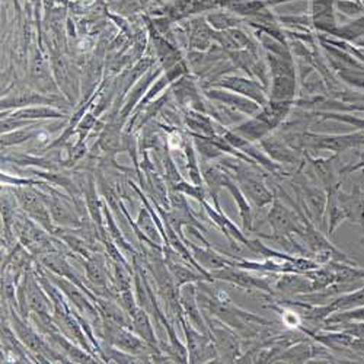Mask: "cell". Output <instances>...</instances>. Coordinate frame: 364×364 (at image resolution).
<instances>
[{
    "mask_svg": "<svg viewBox=\"0 0 364 364\" xmlns=\"http://www.w3.org/2000/svg\"><path fill=\"white\" fill-rule=\"evenodd\" d=\"M268 222L274 230V239H277L280 244H293L291 240H289V236L291 233L301 235L303 229H305V225H300L296 216L291 213V211L279 201V198L272 200V207L268 213Z\"/></svg>",
    "mask_w": 364,
    "mask_h": 364,
    "instance_id": "6da1fadb",
    "label": "cell"
},
{
    "mask_svg": "<svg viewBox=\"0 0 364 364\" xmlns=\"http://www.w3.org/2000/svg\"><path fill=\"white\" fill-rule=\"evenodd\" d=\"M337 198L346 211L347 220L353 225L364 228V191L354 186L350 191H343L337 187Z\"/></svg>",
    "mask_w": 364,
    "mask_h": 364,
    "instance_id": "7a4b0ae2",
    "label": "cell"
},
{
    "mask_svg": "<svg viewBox=\"0 0 364 364\" xmlns=\"http://www.w3.org/2000/svg\"><path fill=\"white\" fill-rule=\"evenodd\" d=\"M211 276L218 277L220 280H226V282L235 283V284L244 287V289H258V290H265V291L269 290V286H268V283L265 280L254 279V277L248 276L247 272L239 271V269L232 268L229 265L223 267L220 269H215V272Z\"/></svg>",
    "mask_w": 364,
    "mask_h": 364,
    "instance_id": "3957f363",
    "label": "cell"
},
{
    "mask_svg": "<svg viewBox=\"0 0 364 364\" xmlns=\"http://www.w3.org/2000/svg\"><path fill=\"white\" fill-rule=\"evenodd\" d=\"M240 191L245 194L257 207H264L269 204L274 197L268 191V188L262 184L259 179L255 178H240Z\"/></svg>",
    "mask_w": 364,
    "mask_h": 364,
    "instance_id": "277c9868",
    "label": "cell"
},
{
    "mask_svg": "<svg viewBox=\"0 0 364 364\" xmlns=\"http://www.w3.org/2000/svg\"><path fill=\"white\" fill-rule=\"evenodd\" d=\"M211 331L215 333V340H216V348L219 353L225 354V358L228 361H233L237 357L239 353V341L236 336L226 329L223 325H211Z\"/></svg>",
    "mask_w": 364,
    "mask_h": 364,
    "instance_id": "5b68a950",
    "label": "cell"
},
{
    "mask_svg": "<svg viewBox=\"0 0 364 364\" xmlns=\"http://www.w3.org/2000/svg\"><path fill=\"white\" fill-rule=\"evenodd\" d=\"M277 290L286 294H296V293H311L314 291L312 280L308 277H300L294 274L283 276L277 284Z\"/></svg>",
    "mask_w": 364,
    "mask_h": 364,
    "instance_id": "8992f818",
    "label": "cell"
},
{
    "mask_svg": "<svg viewBox=\"0 0 364 364\" xmlns=\"http://www.w3.org/2000/svg\"><path fill=\"white\" fill-rule=\"evenodd\" d=\"M305 196L308 205L312 211L314 219L316 222L322 220V215L326 211V203H328V194L322 190H318L316 187H305Z\"/></svg>",
    "mask_w": 364,
    "mask_h": 364,
    "instance_id": "52a82bcc",
    "label": "cell"
},
{
    "mask_svg": "<svg viewBox=\"0 0 364 364\" xmlns=\"http://www.w3.org/2000/svg\"><path fill=\"white\" fill-rule=\"evenodd\" d=\"M226 188L230 191V194L235 197V201L239 205V213H240L242 222H244V229L251 230L252 229V211L248 204V198L245 197L244 193L240 191L239 187H235L229 181L226 182Z\"/></svg>",
    "mask_w": 364,
    "mask_h": 364,
    "instance_id": "ba28073f",
    "label": "cell"
},
{
    "mask_svg": "<svg viewBox=\"0 0 364 364\" xmlns=\"http://www.w3.org/2000/svg\"><path fill=\"white\" fill-rule=\"evenodd\" d=\"M134 323L139 329V332L141 333L143 337H146L147 341H154V332H151V328L149 326L147 318L144 316V314H139L134 316Z\"/></svg>",
    "mask_w": 364,
    "mask_h": 364,
    "instance_id": "9c48e42d",
    "label": "cell"
},
{
    "mask_svg": "<svg viewBox=\"0 0 364 364\" xmlns=\"http://www.w3.org/2000/svg\"><path fill=\"white\" fill-rule=\"evenodd\" d=\"M360 244H361V245H363V248H364V236H363V239L360 240Z\"/></svg>",
    "mask_w": 364,
    "mask_h": 364,
    "instance_id": "30bf717a",
    "label": "cell"
}]
</instances>
